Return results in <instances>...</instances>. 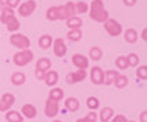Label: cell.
Instances as JSON below:
<instances>
[{"label": "cell", "instance_id": "obj_34", "mask_svg": "<svg viewBox=\"0 0 147 122\" xmlns=\"http://www.w3.org/2000/svg\"><path fill=\"white\" fill-rule=\"evenodd\" d=\"M75 10H76V14H86L89 11V4L84 1H78L75 3Z\"/></svg>", "mask_w": 147, "mask_h": 122}, {"label": "cell", "instance_id": "obj_39", "mask_svg": "<svg viewBox=\"0 0 147 122\" xmlns=\"http://www.w3.org/2000/svg\"><path fill=\"white\" fill-rule=\"evenodd\" d=\"M45 73H47V72H42V71H38V69L34 71V76H36V79H38V80H44Z\"/></svg>", "mask_w": 147, "mask_h": 122}, {"label": "cell", "instance_id": "obj_13", "mask_svg": "<svg viewBox=\"0 0 147 122\" xmlns=\"http://www.w3.org/2000/svg\"><path fill=\"white\" fill-rule=\"evenodd\" d=\"M21 114L23 118H29V119H33V118L37 117V107L32 103H26L23 105L21 109Z\"/></svg>", "mask_w": 147, "mask_h": 122}, {"label": "cell", "instance_id": "obj_25", "mask_svg": "<svg viewBox=\"0 0 147 122\" xmlns=\"http://www.w3.org/2000/svg\"><path fill=\"white\" fill-rule=\"evenodd\" d=\"M15 15V12H14V10H11V8H8V7H3L1 8V11H0V21H1V23H7V21L10 19V18H12V16Z\"/></svg>", "mask_w": 147, "mask_h": 122}, {"label": "cell", "instance_id": "obj_26", "mask_svg": "<svg viewBox=\"0 0 147 122\" xmlns=\"http://www.w3.org/2000/svg\"><path fill=\"white\" fill-rule=\"evenodd\" d=\"M124 39L128 43H135L138 41V31L135 29H127L124 31Z\"/></svg>", "mask_w": 147, "mask_h": 122}, {"label": "cell", "instance_id": "obj_23", "mask_svg": "<svg viewBox=\"0 0 147 122\" xmlns=\"http://www.w3.org/2000/svg\"><path fill=\"white\" fill-rule=\"evenodd\" d=\"M5 26H7V30L10 33H16L19 30V27H21V23H19V19L14 15L12 18H10V19L7 21Z\"/></svg>", "mask_w": 147, "mask_h": 122}, {"label": "cell", "instance_id": "obj_28", "mask_svg": "<svg viewBox=\"0 0 147 122\" xmlns=\"http://www.w3.org/2000/svg\"><path fill=\"white\" fill-rule=\"evenodd\" d=\"M113 85H115L116 88H119V90L125 88L127 85H128V77H127L125 75H119L115 79V81H113Z\"/></svg>", "mask_w": 147, "mask_h": 122}, {"label": "cell", "instance_id": "obj_35", "mask_svg": "<svg viewBox=\"0 0 147 122\" xmlns=\"http://www.w3.org/2000/svg\"><path fill=\"white\" fill-rule=\"evenodd\" d=\"M136 76L140 80H147V65H140L136 69Z\"/></svg>", "mask_w": 147, "mask_h": 122}, {"label": "cell", "instance_id": "obj_11", "mask_svg": "<svg viewBox=\"0 0 147 122\" xmlns=\"http://www.w3.org/2000/svg\"><path fill=\"white\" fill-rule=\"evenodd\" d=\"M90 80L94 85L104 84V71L101 67H93L90 69Z\"/></svg>", "mask_w": 147, "mask_h": 122}, {"label": "cell", "instance_id": "obj_30", "mask_svg": "<svg viewBox=\"0 0 147 122\" xmlns=\"http://www.w3.org/2000/svg\"><path fill=\"white\" fill-rule=\"evenodd\" d=\"M89 57L93 60V61H100V60L102 59V49L98 48V46H93V48H90Z\"/></svg>", "mask_w": 147, "mask_h": 122}, {"label": "cell", "instance_id": "obj_14", "mask_svg": "<svg viewBox=\"0 0 147 122\" xmlns=\"http://www.w3.org/2000/svg\"><path fill=\"white\" fill-rule=\"evenodd\" d=\"M44 81L48 87H55V85L59 83V73L55 69H49L47 73H45V77H44Z\"/></svg>", "mask_w": 147, "mask_h": 122}, {"label": "cell", "instance_id": "obj_41", "mask_svg": "<svg viewBox=\"0 0 147 122\" xmlns=\"http://www.w3.org/2000/svg\"><path fill=\"white\" fill-rule=\"evenodd\" d=\"M139 119H140V122H147V111H146V110H143V111L140 113V117H139Z\"/></svg>", "mask_w": 147, "mask_h": 122}, {"label": "cell", "instance_id": "obj_40", "mask_svg": "<svg viewBox=\"0 0 147 122\" xmlns=\"http://www.w3.org/2000/svg\"><path fill=\"white\" fill-rule=\"evenodd\" d=\"M123 3H124V5H127V7H132V5L136 4V0H123Z\"/></svg>", "mask_w": 147, "mask_h": 122}, {"label": "cell", "instance_id": "obj_2", "mask_svg": "<svg viewBox=\"0 0 147 122\" xmlns=\"http://www.w3.org/2000/svg\"><path fill=\"white\" fill-rule=\"evenodd\" d=\"M34 59V53L30 49H25V50H19L12 56V63L16 67H25L27 64H30Z\"/></svg>", "mask_w": 147, "mask_h": 122}, {"label": "cell", "instance_id": "obj_27", "mask_svg": "<svg viewBox=\"0 0 147 122\" xmlns=\"http://www.w3.org/2000/svg\"><path fill=\"white\" fill-rule=\"evenodd\" d=\"M67 22V27H68L69 30H75V29H80V27L83 26V21L79 18V16H74L71 19H68Z\"/></svg>", "mask_w": 147, "mask_h": 122}, {"label": "cell", "instance_id": "obj_8", "mask_svg": "<svg viewBox=\"0 0 147 122\" xmlns=\"http://www.w3.org/2000/svg\"><path fill=\"white\" fill-rule=\"evenodd\" d=\"M86 77H87V72H86L84 69H78V71H75V72H69V73H67V76H65V81H67L68 84H76V83L83 81Z\"/></svg>", "mask_w": 147, "mask_h": 122}, {"label": "cell", "instance_id": "obj_21", "mask_svg": "<svg viewBox=\"0 0 147 122\" xmlns=\"http://www.w3.org/2000/svg\"><path fill=\"white\" fill-rule=\"evenodd\" d=\"M119 72L117 71H115V69H109V71H106V72H104V84L105 85H112L113 84V81H115V79L119 76Z\"/></svg>", "mask_w": 147, "mask_h": 122}, {"label": "cell", "instance_id": "obj_29", "mask_svg": "<svg viewBox=\"0 0 147 122\" xmlns=\"http://www.w3.org/2000/svg\"><path fill=\"white\" fill-rule=\"evenodd\" d=\"M82 35H83V33L80 29H75V30H68L67 33V38H68L69 41H72V42H78L82 39Z\"/></svg>", "mask_w": 147, "mask_h": 122}, {"label": "cell", "instance_id": "obj_15", "mask_svg": "<svg viewBox=\"0 0 147 122\" xmlns=\"http://www.w3.org/2000/svg\"><path fill=\"white\" fill-rule=\"evenodd\" d=\"M64 106L65 109L71 113H75L79 110V107H80V102H79L78 98H75V96H69L67 98L65 101H64Z\"/></svg>", "mask_w": 147, "mask_h": 122}, {"label": "cell", "instance_id": "obj_1", "mask_svg": "<svg viewBox=\"0 0 147 122\" xmlns=\"http://www.w3.org/2000/svg\"><path fill=\"white\" fill-rule=\"evenodd\" d=\"M89 12L90 18L98 23H104L109 18L108 10L105 8V4H104V0H91V3L89 5Z\"/></svg>", "mask_w": 147, "mask_h": 122}, {"label": "cell", "instance_id": "obj_24", "mask_svg": "<svg viewBox=\"0 0 147 122\" xmlns=\"http://www.w3.org/2000/svg\"><path fill=\"white\" fill-rule=\"evenodd\" d=\"M59 5H52V7H49L47 10V19L51 22H56L59 21Z\"/></svg>", "mask_w": 147, "mask_h": 122}, {"label": "cell", "instance_id": "obj_12", "mask_svg": "<svg viewBox=\"0 0 147 122\" xmlns=\"http://www.w3.org/2000/svg\"><path fill=\"white\" fill-rule=\"evenodd\" d=\"M71 61L78 69H84L86 71V68H89V57H86L82 53H74Z\"/></svg>", "mask_w": 147, "mask_h": 122}, {"label": "cell", "instance_id": "obj_3", "mask_svg": "<svg viewBox=\"0 0 147 122\" xmlns=\"http://www.w3.org/2000/svg\"><path fill=\"white\" fill-rule=\"evenodd\" d=\"M10 42L12 46L18 48L19 50H25V49H30V38L26 37L25 34H21V33H12L10 35Z\"/></svg>", "mask_w": 147, "mask_h": 122}, {"label": "cell", "instance_id": "obj_38", "mask_svg": "<svg viewBox=\"0 0 147 122\" xmlns=\"http://www.w3.org/2000/svg\"><path fill=\"white\" fill-rule=\"evenodd\" d=\"M109 122H128V119L123 114H117V115H113Z\"/></svg>", "mask_w": 147, "mask_h": 122}, {"label": "cell", "instance_id": "obj_4", "mask_svg": "<svg viewBox=\"0 0 147 122\" xmlns=\"http://www.w3.org/2000/svg\"><path fill=\"white\" fill-rule=\"evenodd\" d=\"M59 21H68L74 16H76V10H75V3L67 1L65 4L59 5Z\"/></svg>", "mask_w": 147, "mask_h": 122}, {"label": "cell", "instance_id": "obj_19", "mask_svg": "<svg viewBox=\"0 0 147 122\" xmlns=\"http://www.w3.org/2000/svg\"><path fill=\"white\" fill-rule=\"evenodd\" d=\"M52 43H53V38L49 34H44V35H41V37L38 38V46L41 49H44V50L51 48Z\"/></svg>", "mask_w": 147, "mask_h": 122}, {"label": "cell", "instance_id": "obj_7", "mask_svg": "<svg viewBox=\"0 0 147 122\" xmlns=\"http://www.w3.org/2000/svg\"><path fill=\"white\" fill-rule=\"evenodd\" d=\"M53 53L56 57H64L67 52H68V48H67V45H65V41H64L63 38H56V39H53Z\"/></svg>", "mask_w": 147, "mask_h": 122}, {"label": "cell", "instance_id": "obj_37", "mask_svg": "<svg viewBox=\"0 0 147 122\" xmlns=\"http://www.w3.org/2000/svg\"><path fill=\"white\" fill-rule=\"evenodd\" d=\"M19 3H21V0H7L5 1V7H8V8H11V10H14V8H16L18 5H19ZM3 5V7H4Z\"/></svg>", "mask_w": 147, "mask_h": 122}, {"label": "cell", "instance_id": "obj_32", "mask_svg": "<svg viewBox=\"0 0 147 122\" xmlns=\"http://www.w3.org/2000/svg\"><path fill=\"white\" fill-rule=\"evenodd\" d=\"M125 59H127L128 67H138L139 61H140V59H139V56L136 53H129L128 56H125Z\"/></svg>", "mask_w": 147, "mask_h": 122}, {"label": "cell", "instance_id": "obj_10", "mask_svg": "<svg viewBox=\"0 0 147 122\" xmlns=\"http://www.w3.org/2000/svg\"><path fill=\"white\" fill-rule=\"evenodd\" d=\"M44 111H45V115L48 118H55L59 114V102H55L48 98L47 102H45Z\"/></svg>", "mask_w": 147, "mask_h": 122}, {"label": "cell", "instance_id": "obj_31", "mask_svg": "<svg viewBox=\"0 0 147 122\" xmlns=\"http://www.w3.org/2000/svg\"><path fill=\"white\" fill-rule=\"evenodd\" d=\"M86 105H87V107H89L91 111L98 110V109H100V99L95 98V96H89L87 101H86Z\"/></svg>", "mask_w": 147, "mask_h": 122}, {"label": "cell", "instance_id": "obj_42", "mask_svg": "<svg viewBox=\"0 0 147 122\" xmlns=\"http://www.w3.org/2000/svg\"><path fill=\"white\" fill-rule=\"evenodd\" d=\"M140 37H142V39L143 41H147V29L144 27L142 30V34H140Z\"/></svg>", "mask_w": 147, "mask_h": 122}, {"label": "cell", "instance_id": "obj_45", "mask_svg": "<svg viewBox=\"0 0 147 122\" xmlns=\"http://www.w3.org/2000/svg\"><path fill=\"white\" fill-rule=\"evenodd\" d=\"M52 122H63V121H60V119H55V121H52Z\"/></svg>", "mask_w": 147, "mask_h": 122}, {"label": "cell", "instance_id": "obj_43", "mask_svg": "<svg viewBox=\"0 0 147 122\" xmlns=\"http://www.w3.org/2000/svg\"><path fill=\"white\" fill-rule=\"evenodd\" d=\"M5 1H7V0H0V5H4Z\"/></svg>", "mask_w": 147, "mask_h": 122}, {"label": "cell", "instance_id": "obj_17", "mask_svg": "<svg viewBox=\"0 0 147 122\" xmlns=\"http://www.w3.org/2000/svg\"><path fill=\"white\" fill-rule=\"evenodd\" d=\"M52 68V61L48 59V57H41V59L37 60L36 63V69L42 71V72H48L49 69Z\"/></svg>", "mask_w": 147, "mask_h": 122}, {"label": "cell", "instance_id": "obj_9", "mask_svg": "<svg viewBox=\"0 0 147 122\" xmlns=\"http://www.w3.org/2000/svg\"><path fill=\"white\" fill-rule=\"evenodd\" d=\"M15 103V95L11 92H5L0 98V111H8Z\"/></svg>", "mask_w": 147, "mask_h": 122}, {"label": "cell", "instance_id": "obj_20", "mask_svg": "<svg viewBox=\"0 0 147 122\" xmlns=\"http://www.w3.org/2000/svg\"><path fill=\"white\" fill-rule=\"evenodd\" d=\"M115 115V110L112 107H102L100 111V121L101 122H109L112 117Z\"/></svg>", "mask_w": 147, "mask_h": 122}, {"label": "cell", "instance_id": "obj_22", "mask_svg": "<svg viewBox=\"0 0 147 122\" xmlns=\"http://www.w3.org/2000/svg\"><path fill=\"white\" fill-rule=\"evenodd\" d=\"M48 98H49V99H52V101H55V102H60L64 98L63 88H59V87L52 88V90L49 91V94H48Z\"/></svg>", "mask_w": 147, "mask_h": 122}, {"label": "cell", "instance_id": "obj_36", "mask_svg": "<svg viewBox=\"0 0 147 122\" xmlns=\"http://www.w3.org/2000/svg\"><path fill=\"white\" fill-rule=\"evenodd\" d=\"M84 122H97L98 121V115L95 111H89L86 115H84Z\"/></svg>", "mask_w": 147, "mask_h": 122}, {"label": "cell", "instance_id": "obj_6", "mask_svg": "<svg viewBox=\"0 0 147 122\" xmlns=\"http://www.w3.org/2000/svg\"><path fill=\"white\" fill-rule=\"evenodd\" d=\"M37 8V1L36 0H26L25 3L18 5V14L23 18H27L34 14V11Z\"/></svg>", "mask_w": 147, "mask_h": 122}, {"label": "cell", "instance_id": "obj_16", "mask_svg": "<svg viewBox=\"0 0 147 122\" xmlns=\"http://www.w3.org/2000/svg\"><path fill=\"white\" fill-rule=\"evenodd\" d=\"M11 83L15 85V87H21L26 83V75L21 72V71H16L11 75Z\"/></svg>", "mask_w": 147, "mask_h": 122}, {"label": "cell", "instance_id": "obj_33", "mask_svg": "<svg viewBox=\"0 0 147 122\" xmlns=\"http://www.w3.org/2000/svg\"><path fill=\"white\" fill-rule=\"evenodd\" d=\"M115 64H116V67H117L119 69H121V71H124V69H128V64H127L125 56H119V57L116 59Z\"/></svg>", "mask_w": 147, "mask_h": 122}, {"label": "cell", "instance_id": "obj_44", "mask_svg": "<svg viewBox=\"0 0 147 122\" xmlns=\"http://www.w3.org/2000/svg\"><path fill=\"white\" fill-rule=\"evenodd\" d=\"M76 122H84L83 118H79V119H76Z\"/></svg>", "mask_w": 147, "mask_h": 122}, {"label": "cell", "instance_id": "obj_18", "mask_svg": "<svg viewBox=\"0 0 147 122\" xmlns=\"http://www.w3.org/2000/svg\"><path fill=\"white\" fill-rule=\"evenodd\" d=\"M5 119L8 122H25V118L22 117V114L16 110H8L5 111Z\"/></svg>", "mask_w": 147, "mask_h": 122}, {"label": "cell", "instance_id": "obj_5", "mask_svg": "<svg viewBox=\"0 0 147 122\" xmlns=\"http://www.w3.org/2000/svg\"><path fill=\"white\" fill-rule=\"evenodd\" d=\"M104 27H105V31L109 34L110 37H119L121 33H123V26H121L120 22H117L116 19L108 18L104 22Z\"/></svg>", "mask_w": 147, "mask_h": 122}, {"label": "cell", "instance_id": "obj_46", "mask_svg": "<svg viewBox=\"0 0 147 122\" xmlns=\"http://www.w3.org/2000/svg\"><path fill=\"white\" fill-rule=\"evenodd\" d=\"M128 122H136V121H128Z\"/></svg>", "mask_w": 147, "mask_h": 122}]
</instances>
